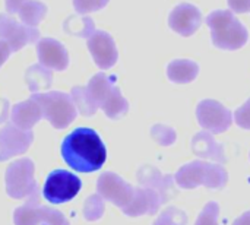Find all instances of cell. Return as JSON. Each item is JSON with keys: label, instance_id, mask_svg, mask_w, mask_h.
<instances>
[{"label": "cell", "instance_id": "obj_14", "mask_svg": "<svg viewBox=\"0 0 250 225\" xmlns=\"http://www.w3.org/2000/svg\"><path fill=\"white\" fill-rule=\"evenodd\" d=\"M37 56L40 64L47 69L64 70L69 66V54L64 45L53 38H40L37 42Z\"/></svg>", "mask_w": 250, "mask_h": 225}, {"label": "cell", "instance_id": "obj_28", "mask_svg": "<svg viewBox=\"0 0 250 225\" xmlns=\"http://www.w3.org/2000/svg\"><path fill=\"white\" fill-rule=\"evenodd\" d=\"M151 133H152V138H154L160 145H164V146L171 145V143L176 141V133H174V130L170 129V127H167V126L157 124V126L152 127Z\"/></svg>", "mask_w": 250, "mask_h": 225}, {"label": "cell", "instance_id": "obj_8", "mask_svg": "<svg viewBox=\"0 0 250 225\" xmlns=\"http://www.w3.org/2000/svg\"><path fill=\"white\" fill-rule=\"evenodd\" d=\"M196 117L201 127L211 133H224L233 123V114L215 100H204L196 107Z\"/></svg>", "mask_w": 250, "mask_h": 225}, {"label": "cell", "instance_id": "obj_30", "mask_svg": "<svg viewBox=\"0 0 250 225\" xmlns=\"http://www.w3.org/2000/svg\"><path fill=\"white\" fill-rule=\"evenodd\" d=\"M234 120H236V123H237L239 127L250 130V98L242 107H239L236 110Z\"/></svg>", "mask_w": 250, "mask_h": 225}, {"label": "cell", "instance_id": "obj_33", "mask_svg": "<svg viewBox=\"0 0 250 225\" xmlns=\"http://www.w3.org/2000/svg\"><path fill=\"white\" fill-rule=\"evenodd\" d=\"M26 0H6V10L7 13L13 15V13H18L19 7L22 6V3H25Z\"/></svg>", "mask_w": 250, "mask_h": 225}, {"label": "cell", "instance_id": "obj_29", "mask_svg": "<svg viewBox=\"0 0 250 225\" xmlns=\"http://www.w3.org/2000/svg\"><path fill=\"white\" fill-rule=\"evenodd\" d=\"M108 1L110 0H73V7L78 13L86 15L105 7Z\"/></svg>", "mask_w": 250, "mask_h": 225}, {"label": "cell", "instance_id": "obj_21", "mask_svg": "<svg viewBox=\"0 0 250 225\" xmlns=\"http://www.w3.org/2000/svg\"><path fill=\"white\" fill-rule=\"evenodd\" d=\"M18 15H19V19L22 20L23 25L37 28V25L47 15V6L42 1H38V0H26L19 7Z\"/></svg>", "mask_w": 250, "mask_h": 225}, {"label": "cell", "instance_id": "obj_6", "mask_svg": "<svg viewBox=\"0 0 250 225\" xmlns=\"http://www.w3.org/2000/svg\"><path fill=\"white\" fill-rule=\"evenodd\" d=\"M6 193L13 199H26L31 196L37 186L34 179V163L29 158H22L12 163L6 170Z\"/></svg>", "mask_w": 250, "mask_h": 225}, {"label": "cell", "instance_id": "obj_25", "mask_svg": "<svg viewBox=\"0 0 250 225\" xmlns=\"http://www.w3.org/2000/svg\"><path fill=\"white\" fill-rule=\"evenodd\" d=\"M152 225H188V215L183 211L171 206L164 209Z\"/></svg>", "mask_w": 250, "mask_h": 225}, {"label": "cell", "instance_id": "obj_16", "mask_svg": "<svg viewBox=\"0 0 250 225\" xmlns=\"http://www.w3.org/2000/svg\"><path fill=\"white\" fill-rule=\"evenodd\" d=\"M163 205L161 196L151 187H135V195L130 204L123 208V214L129 217L155 215Z\"/></svg>", "mask_w": 250, "mask_h": 225}, {"label": "cell", "instance_id": "obj_9", "mask_svg": "<svg viewBox=\"0 0 250 225\" xmlns=\"http://www.w3.org/2000/svg\"><path fill=\"white\" fill-rule=\"evenodd\" d=\"M38 28L23 25L18 22L13 16L0 13V40L6 41L10 47V51H19L28 44L38 42L40 37Z\"/></svg>", "mask_w": 250, "mask_h": 225}, {"label": "cell", "instance_id": "obj_20", "mask_svg": "<svg viewBox=\"0 0 250 225\" xmlns=\"http://www.w3.org/2000/svg\"><path fill=\"white\" fill-rule=\"evenodd\" d=\"M26 199H28L26 204L23 206H19L15 211V214H13V223H15V225H40V218H38L40 190H38V187Z\"/></svg>", "mask_w": 250, "mask_h": 225}, {"label": "cell", "instance_id": "obj_18", "mask_svg": "<svg viewBox=\"0 0 250 225\" xmlns=\"http://www.w3.org/2000/svg\"><path fill=\"white\" fill-rule=\"evenodd\" d=\"M192 149L201 158L212 160V161L221 163V164L226 163L224 146L221 143L215 142L212 135L208 133L207 130L195 135V138L192 139Z\"/></svg>", "mask_w": 250, "mask_h": 225}, {"label": "cell", "instance_id": "obj_10", "mask_svg": "<svg viewBox=\"0 0 250 225\" xmlns=\"http://www.w3.org/2000/svg\"><path fill=\"white\" fill-rule=\"evenodd\" d=\"M97 192L103 199H105V201L111 202L113 205L119 206L120 209H123L130 204V201L135 195V187L132 184L126 183L116 173L107 171L100 176V179L97 182Z\"/></svg>", "mask_w": 250, "mask_h": 225}, {"label": "cell", "instance_id": "obj_23", "mask_svg": "<svg viewBox=\"0 0 250 225\" xmlns=\"http://www.w3.org/2000/svg\"><path fill=\"white\" fill-rule=\"evenodd\" d=\"M75 107L79 110V113L82 116H94L98 110V105L95 104V101L91 98L86 86H73L72 88V94H70Z\"/></svg>", "mask_w": 250, "mask_h": 225}, {"label": "cell", "instance_id": "obj_17", "mask_svg": "<svg viewBox=\"0 0 250 225\" xmlns=\"http://www.w3.org/2000/svg\"><path fill=\"white\" fill-rule=\"evenodd\" d=\"M41 119H42V111L32 98L23 102H18L12 107L10 120L16 127L22 130H31Z\"/></svg>", "mask_w": 250, "mask_h": 225}, {"label": "cell", "instance_id": "obj_26", "mask_svg": "<svg viewBox=\"0 0 250 225\" xmlns=\"http://www.w3.org/2000/svg\"><path fill=\"white\" fill-rule=\"evenodd\" d=\"M38 218H40V225H70L60 211L51 209L48 206L40 205Z\"/></svg>", "mask_w": 250, "mask_h": 225}, {"label": "cell", "instance_id": "obj_19", "mask_svg": "<svg viewBox=\"0 0 250 225\" xmlns=\"http://www.w3.org/2000/svg\"><path fill=\"white\" fill-rule=\"evenodd\" d=\"M199 73V66L186 59H177L170 61L167 66V76L174 83H190L196 79Z\"/></svg>", "mask_w": 250, "mask_h": 225}, {"label": "cell", "instance_id": "obj_22", "mask_svg": "<svg viewBox=\"0 0 250 225\" xmlns=\"http://www.w3.org/2000/svg\"><path fill=\"white\" fill-rule=\"evenodd\" d=\"M25 81L28 83V88L34 92H38L41 89H48L53 82V75L50 69L44 67L42 64H34L28 67L25 73Z\"/></svg>", "mask_w": 250, "mask_h": 225}, {"label": "cell", "instance_id": "obj_12", "mask_svg": "<svg viewBox=\"0 0 250 225\" xmlns=\"http://www.w3.org/2000/svg\"><path fill=\"white\" fill-rule=\"evenodd\" d=\"M88 48L100 69H110L119 59L117 47L113 37L105 31H92L88 37Z\"/></svg>", "mask_w": 250, "mask_h": 225}, {"label": "cell", "instance_id": "obj_24", "mask_svg": "<svg viewBox=\"0 0 250 225\" xmlns=\"http://www.w3.org/2000/svg\"><path fill=\"white\" fill-rule=\"evenodd\" d=\"M103 214H104L103 198L98 193L91 195L83 205V217L86 218V221H97L103 217Z\"/></svg>", "mask_w": 250, "mask_h": 225}, {"label": "cell", "instance_id": "obj_7", "mask_svg": "<svg viewBox=\"0 0 250 225\" xmlns=\"http://www.w3.org/2000/svg\"><path fill=\"white\" fill-rule=\"evenodd\" d=\"M82 187L78 176L66 170H56L48 174L42 187V196L53 205L70 202L76 198Z\"/></svg>", "mask_w": 250, "mask_h": 225}, {"label": "cell", "instance_id": "obj_27", "mask_svg": "<svg viewBox=\"0 0 250 225\" xmlns=\"http://www.w3.org/2000/svg\"><path fill=\"white\" fill-rule=\"evenodd\" d=\"M218 214L220 206L217 202H208L202 212L199 214L195 225H218Z\"/></svg>", "mask_w": 250, "mask_h": 225}, {"label": "cell", "instance_id": "obj_31", "mask_svg": "<svg viewBox=\"0 0 250 225\" xmlns=\"http://www.w3.org/2000/svg\"><path fill=\"white\" fill-rule=\"evenodd\" d=\"M231 12L236 13H248L250 12V0H227Z\"/></svg>", "mask_w": 250, "mask_h": 225}, {"label": "cell", "instance_id": "obj_15", "mask_svg": "<svg viewBox=\"0 0 250 225\" xmlns=\"http://www.w3.org/2000/svg\"><path fill=\"white\" fill-rule=\"evenodd\" d=\"M138 182L144 187H151L158 192L163 204H167L177 193V190L174 189V177L170 174L164 176L151 165H145L138 171Z\"/></svg>", "mask_w": 250, "mask_h": 225}, {"label": "cell", "instance_id": "obj_32", "mask_svg": "<svg viewBox=\"0 0 250 225\" xmlns=\"http://www.w3.org/2000/svg\"><path fill=\"white\" fill-rule=\"evenodd\" d=\"M10 47H9V44L6 42V41H3V40H0V67L3 66V63L9 59V56H10Z\"/></svg>", "mask_w": 250, "mask_h": 225}, {"label": "cell", "instance_id": "obj_4", "mask_svg": "<svg viewBox=\"0 0 250 225\" xmlns=\"http://www.w3.org/2000/svg\"><path fill=\"white\" fill-rule=\"evenodd\" d=\"M114 82H116V76L97 73L89 79L86 89L91 98L98 105V108H101L107 117L117 120L129 111V102L122 95L120 88Z\"/></svg>", "mask_w": 250, "mask_h": 225}, {"label": "cell", "instance_id": "obj_5", "mask_svg": "<svg viewBox=\"0 0 250 225\" xmlns=\"http://www.w3.org/2000/svg\"><path fill=\"white\" fill-rule=\"evenodd\" d=\"M31 98L40 105L42 117L47 119L56 129H64L76 119V107L73 104V100L64 92H34Z\"/></svg>", "mask_w": 250, "mask_h": 225}, {"label": "cell", "instance_id": "obj_34", "mask_svg": "<svg viewBox=\"0 0 250 225\" xmlns=\"http://www.w3.org/2000/svg\"><path fill=\"white\" fill-rule=\"evenodd\" d=\"M233 225H250V211L245 212L242 217H239V218L233 223Z\"/></svg>", "mask_w": 250, "mask_h": 225}, {"label": "cell", "instance_id": "obj_2", "mask_svg": "<svg viewBox=\"0 0 250 225\" xmlns=\"http://www.w3.org/2000/svg\"><path fill=\"white\" fill-rule=\"evenodd\" d=\"M207 23L211 29L212 44L220 50H239L248 40L246 26L233 15L231 10H214L207 16Z\"/></svg>", "mask_w": 250, "mask_h": 225}, {"label": "cell", "instance_id": "obj_3", "mask_svg": "<svg viewBox=\"0 0 250 225\" xmlns=\"http://www.w3.org/2000/svg\"><path fill=\"white\" fill-rule=\"evenodd\" d=\"M176 183L182 189H196L205 186L208 189L221 190L229 182V173L221 164L207 163V161H192L182 168L174 176Z\"/></svg>", "mask_w": 250, "mask_h": 225}, {"label": "cell", "instance_id": "obj_13", "mask_svg": "<svg viewBox=\"0 0 250 225\" xmlns=\"http://www.w3.org/2000/svg\"><path fill=\"white\" fill-rule=\"evenodd\" d=\"M202 23V13L201 10L190 4V3H180L176 6L170 16H168V25L170 28L180 34L182 37H190L193 35Z\"/></svg>", "mask_w": 250, "mask_h": 225}, {"label": "cell", "instance_id": "obj_1", "mask_svg": "<svg viewBox=\"0 0 250 225\" xmlns=\"http://www.w3.org/2000/svg\"><path fill=\"white\" fill-rule=\"evenodd\" d=\"M62 157L72 170L78 173H92L104 165L107 149L95 130L78 127L64 138Z\"/></svg>", "mask_w": 250, "mask_h": 225}, {"label": "cell", "instance_id": "obj_11", "mask_svg": "<svg viewBox=\"0 0 250 225\" xmlns=\"http://www.w3.org/2000/svg\"><path fill=\"white\" fill-rule=\"evenodd\" d=\"M34 139L31 130H22L13 123H7L0 129V161L21 155L28 151Z\"/></svg>", "mask_w": 250, "mask_h": 225}]
</instances>
